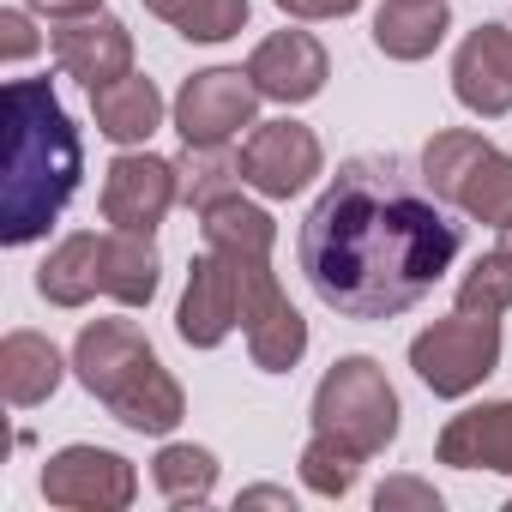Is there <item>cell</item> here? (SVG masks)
<instances>
[{"label":"cell","mask_w":512,"mask_h":512,"mask_svg":"<svg viewBox=\"0 0 512 512\" xmlns=\"http://www.w3.org/2000/svg\"><path fill=\"white\" fill-rule=\"evenodd\" d=\"M500 247H506V253H512V223H506V229H500Z\"/></svg>","instance_id":"1f68e13d"},{"label":"cell","mask_w":512,"mask_h":512,"mask_svg":"<svg viewBox=\"0 0 512 512\" xmlns=\"http://www.w3.org/2000/svg\"><path fill=\"white\" fill-rule=\"evenodd\" d=\"M139 7L175 25L187 43H229L247 25V0H139Z\"/></svg>","instance_id":"7402d4cb"},{"label":"cell","mask_w":512,"mask_h":512,"mask_svg":"<svg viewBox=\"0 0 512 512\" xmlns=\"http://www.w3.org/2000/svg\"><path fill=\"white\" fill-rule=\"evenodd\" d=\"M374 506H380V512H392V506H422V512H440V494H434L428 482H416V476H392V482H380Z\"/></svg>","instance_id":"4316f807"},{"label":"cell","mask_w":512,"mask_h":512,"mask_svg":"<svg viewBox=\"0 0 512 512\" xmlns=\"http://www.w3.org/2000/svg\"><path fill=\"white\" fill-rule=\"evenodd\" d=\"M139 494V476L121 452L103 446H61L43 464V500L73 512H127Z\"/></svg>","instance_id":"9c48e42d"},{"label":"cell","mask_w":512,"mask_h":512,"mask_svg":"<svg viewBox=\"0 0 512 512\" xmlns=\"http://www.w3.org/2000/svg\"><path fill=\"white\" fill-rule=\"evenodd\" d=\"M73 374L133 434H175V422L187 416L175 374L157 362L133 320H91L73 344Z\"/></svg>","instance_id":"277c9868"},{"label":"cell","mask_w":512,"mask_h":512,"mask_svg":"<svg viewBox=\"0 0 512 512\" xmlns=\"http://www.w3.org/2000/svg\"><path fill=\"white\" fill-rule=\"evenodd\" d=\"M506 308H512V253L494 247V253H482V260L458 278V314H488V320H500Z\"/></svg>","instance_id":"484cf974"},{"label":"cell","mask_w":512,"mask_h":512,"mask_svg":"<svg viewBox=\"0 0 512 512\" xmlns=\"http://www.w3.org/2000/svg\"><path fill=\"white\" fill-rule=\"evenodd\" d=\"M103 296H115L121 308H145L157 296L151 235H127V229H109L103 235Z\"/></svg>","instance_id":"44dd1931"},{"label":"cell","mask_w":512,"mask_h":512,"mask_svg":"<svg viewBox=\"0 0 512 512\" xmlns=\"http://www.w3.org/2000/svg\"><path fill=\"white\" fill-rule=\"evenodd\" d=\"M31 13H43V19H91V13H103V0H25Z\"/></svg>","instance_id":"f546056e"},{"label":"cell","mask_w":512,"mask_h":512,"mask_svg":"<svg viewBox=\"0 0 512 512\" xmlns=\"http://www.w3.org/2000/svg\"><path fill=\"white\" fill-rule=\"evenodd\" d=\"M241 187H253L260 199H296L314 175H320V139L302 121H253L247 145H241Z\"/></svg>","instance_id":"ba28073f"},{"label":"cell","mask_w":512,"mask_h":512,"mask_svg":"<svg viewBox=\"0 0 512 512\" xmlns=\"http://www.w3.org/2000/svg\"><path fill=\"white\" fill-rule=\"evenodd\" d=\"M458 223L392 157H350L302 223V272L344 320L410 314L458 260Z\"/></svg>","instance_id":"6da1fadb"},{"label":"cell","mask_w":512,"mask_h":512,"mask_svg":"<svg viewBox=\"0 0 512 512\" xmlns=\"http://www.w3.org/2000/svg\"><path fill=\"white\" fill-rule=\"evenodd\" d=\"M181 199V169L169 157H151V151H121L109 163V181H103V217L127 235H151L169 205Z\"/></svg>","instance_id":"8fae6325"},{"label":"cell","mask_w":512,"mask_h":512,"mask_svg":"<svg viewBox=\"0 0 512 512\" xmlns=\"http://www.w3.org/2000/svg\"><path fill=\"white\" fill-rule=\"evenodd\" d=\"M49 49H55L61 73L79 79L85 91H103V85H115V79L133 73V37H127V25L109 19V13L67 19V25L49 37Z\"/></svg>","instance_id":"5bb4252c"},{"label":"cell","mask_w":512,"mask_h":512,"mask_svg":"<svg viewBox=\"0 0 512 512\" xmlns=\"http://www.w3.org/2000/svg\"><path fill=\"white\" fill-rule=\"evenodd\" d=\"M446 0H386L374 13V49L386 61H428L446 43Z\"/></svg>","instance_id":"e0dca14e"},{"label":"cell","mask_w":512,"mask_h":512,"mask_svg":"<svg viewBox=\"0 0 512 512\" xmlns=\"http://www.w3.org/2000/svg\"><path fill=\"white\" fill-rule=\"evenodd\" d=\"M241 326V278H235V260L217 247H205L193 272H187V296L175 308V332L181 344L193 350H217L229 332Z\"/></svg>","instance_id":"7c38bea8"},{"label":"cell","mask_w":512,"mask_h":512,"mask_svg":"<svg viewBox=\"0 0 512 512\" xmlns=\"http://www.w3.org/2000/svg\"><path fill=\"white\" fill-rule=\"evenodd\" d=\"M97 290H103V235H91V229L67 235L37 266V296L55 308H85Z\"/></svg>","instance_id":"d6986e66"},{"label":"cell","mask_w":512,"mask_h":512,"mask_svg":"<svg viewBox=\"0 0 512 512\" xmlns=\"http://www.w3.org/2000/svg\"><path fill=\"white\" fill-rule=\"evenodd\" d=\"M85 151L79 127L67 121L49 79H13L7 85V187H0V241L25 247L49 235V223L79 193Z\"/></svg>","instance_id":"7a4b0ae2"},{"label":"cell","mask_w":512,"mask_h":512,"mask_svg":"<svg viewBox=\"0 0 512 512\" xmlns=\"http://www.w3.org/2000/svg\"><path fill=\"white\" fill-rule=\"evenodd\" d=\"M241 506H290V488H247Z\"/></svg>","instance_id":"4dcf8cb0"},{"label":"cell","mask_w":512,"mask_h":512,"mask_svg":"<svg viewBox=\"0 0 512 512\" xmlns=\"http://www.w3.org/2000/svg\"><path fill=\"white\" fill-rule=\"evenodd\" d=\"M422 175H428V193L458 205L464 217L494 223V229L512 223V157L500 145H488L482 133H470V127L434 133L422 145Z\"/></svg>","instance_id":"5b68a950"},{"label":"cell","mask_w":512,"mask_h":512,"mask_svg":"<svg viewBox=\"0 0 512 512\" xmlns=\"http://www.w3.org/2000/svg\"><path fill=\"white\" fill-rule=\"evenodd\" d=\"M61 350L43 338V332H7L0 338V392H7L13 410H31L43 404L55 386H61Z\"/></svg>","instance_id":"ffe728a7"},{"label":"cell","mask_w":512,"mask_h":512,"mask_svg":"<svg viewBox=\"0 0 512 512\" xmlns=\"http://www.w3.org/2000/svg\"><path fill=\"white\" fill-rule=\"evenodd\" d=\"M356 476H362V452L344 446L338 434H320V428H314V440H308V452H302V482H308L314 494L338 500V494L356 488Z\"/></svg>","instance_id":"d4e9b609"},{"label":"cell","mask_w":512,"mask_h":512,"mask_svg":"<svg viewBox=\"0 0 512 512\" xmlns=\"http://www.w3.org/2000/svg\"><path fill=\"white\" fill-rule=\"evenodd\" d=\"M314 428L320 434H338L362 458L386 452L398 440V392H392L386 368L374 356L332 362L326 380H320V392H314Z\"/></svg>","instance_id":"8992f818"},{"label":"cell","mask_w":512,"mask_h":512,"mask_svg":"<svg viewBox=\"0 0 512 512\" xmlns=\"http://www.w3.org/2000/svg\"><path fill=\"white\" fill-rule=\"evenodd\" d=\"M247 79L260 85V97H272V103H308V97L326 91L332 61H326L320 37H308V31H272L260 49H253Z\"/></svg>","instance_id":"9a60e30c"},{"label":"cell","mask_w":512,"mask_h":512,"mask_svg":"<svg viewBox=\"0 0 512 512\" xmlns=\"http://www.w3.org/2000/svg\"><path fill=\"white\" fill-rule=\"evenodd\" d=\"M199 229H205V247L229 253L235 260V278H241V332H247V356L253 368L266 374H290L308 350V320L290 308L278 272H272V241H278V223L266 205H247L241 187L217 205L199 211Z\"/></svg>","instance_id":"3957f363"},{"label":"cell","mask_w":512,"mask_h":512,"mask_svg":"<svg viewBox=\"0 0 512 512\" xmlns=\"http://www.w3.org/2000/svg\"><path fill=\"white\" fill-rule=\"evenodd\" d=\"M500 362V320L488 314H452L434 320L428 332H416L410 344V368L434 398H464L476 392Z\"/></svg>","instance_id":"52a82bcc"},{"label":"cell","mask_w":512,"mask_h":512,"mask_svg":"<svg viewBox=\"0 0 512 512\" xmlns=\"http://www.w3.org/2000/svg\"><path fill=\"white\" fill-rule=\"evenodd\" d=\"M278 7H284L290 19H344V13L362 7V0H278Z\"/></svg>","instance_id":"f1b7e54d"},{"label":"cell","mask_w":512,"mask_h":512,"mask_svg":"<svg viewBox=\"0 0 512 512\" xmlns=\"http://www.w3.org/2000/svg\"><path fill=\"white\" fill-rule=\"evenodd\" d=\"M151 476H157V488H163L169 506H205L211 488H217V458H211L205 446H181V440H169V446L157 452Z\"/></svg>","instance_id":"603a6c76"},{"label":"cell","mask_w":512,"mask_h":512,"mask_svg":"<svg viewBox=\"0 0 512 512\" xmlns=\"http://www.w3.org/2000/svg\"><path fill=\"white\" fill-rule=\"evenodd\" d=\"M175 169H181V205L187 211H205L241 187V163L223 157V145H187V157Z\"/></svg>","instance_id":"cb8c5ba5"},{"label":"cell","mask_w":512,"mask_h":512,"mask_svg":"<svg viewBox=\"0 0 512 512\" xmlns=\"http://www.w3.org/2000/svg\"><path fill=\"white\" fill-rule=\"evenodd\" d=\"M31 49H37L31 19H25V13H0V55H7V61H25Z\"/></svg>","instance_id":"83f0119b"},{"label":"cell","mask_w":512,"mask_h":512,"mask_svg":"<svg viewBox=\"0 0 512 512\" xmlns=\"http://www.w3.org/2000/svg\"><path fill=\"white\" fill-rule=\"evenodd\" d=\"M91 115H97V133L115 139V145H145L157 127H163V91L145 79V73H127L103 91H91Z\"/></svg>","instance_id":"ac0fdd59"},{"label":"cell","mask_w":512,"mask_h":512,"mask_svg":"<svg viewBox=\"0 0 512 512\" xmlns=\"http://www.w3.org/2000/svg\"><path fill=\"white\" fill-rule=\"evenodd\" d=\"M253 109H260V85L241 67H211V73H193L181 85L175 133L187 145H229L241 127H253Z\"/></svg>","instance_id":"30bf717a"},{"label":"cell","mask_w":512,"mask_h":512,"mask_svg":"<svg viewBox=\"0 0 512 512\" xmlns=\"http://www.w3.org/2000/svg\"><path fill=\"white\" fill-rule=\"evenodd\" d=\"M452 91L470 115H512V25H476L452 55Z\"/></svg>","instance_id":"4fadbf2b"},{"label":"cell","mask_w":512,"mask_h":512,"mask_svg":"<svg viewBox=\"0 0 512 512\" xmlns=\"http://www.w3.org/2000/svg\"><path fill=\"white\" fill-rule=\"evenodd\" d=\"M434 452L452 470H500V476H512V398L476 404V410L452 416L440 428V446Z\"/></svg>","instance_id":"2e32d148"}]
</instances>
